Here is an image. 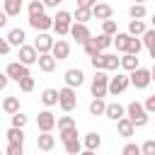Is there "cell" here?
Segmentation results:
<instances>
[{"label":"cell","instance_id":"cell-1","mask_svg":"<svg viewBox=\"0 0 155 155\" xmlns=\"http://www.w3.org/2000/svg\"><path fill=\"white\" fill-rule=\"evenodd\" d=\"M126 116L136 124V128H143L145 124H148V116H150V111L145 109V104H140V102H131L128 107H126Z\"/></svg>","mask_w":155,"mask_h":155},{"label":"cell","instance_id":"cell-2","mask_svg":"<svg viewBox=\"0 0 155 155\" xmlns=\"http://www.w3.org/2000/svg\"><path fill=\"white\" fill-rule=\"evenodd\" d=\"M73 22H75V17H73L70 12L58 10V12H56V17H53V31H56L58 36H65V34H70Z\"/></svg>","mask_w":155,"mask_h":155},{"label":"cell","instance_id":"cell-3","mask_svg":"<svg viewBox=\"0 0 155 155\" xmlns=\"http://www.w3.org/2000/svg\"><path fill=\"white\" fill-rule=\"evenodd\" d=\"M109 75L104 73V70H94V78H92V85H90V92H92V97H104L107 92H109Z\"/></svg>","mask_w":155,"mask_h":155},{"label":"cell","instance_id":"cell-4","mask_svg":"<svg viewBox=\"0 0 155 155\" xmlns=\"http://www.w3.org/2000/svg\"><path fill=\"white\" fill-rule=\"evenodd\" d=\"M128 75H131V85H133L136 90H145V87L153 82V73H150L148 68H140V65H138L136 70H131Z\"/></svg>","mask_w":155,"mask_h":155},{"label":"cell","instance_id":"cell-5","mask_svg":"<svg viewBox=\"0 0 155 155\" xmlns=\"http://www.w3.org/2000/svg\"><path fill=\"white\" fill-rule=\"evenodd\" d=\"M58 107H61L65 114H70V111L78 107V94H75V87H70V85L61 87V102H58Z\"/></svg>","mask_w":155,"mask_h":155},{"label":"cell","instance_id":"cell-6","mask_svg":"<svg viewBox=\"0 0 155 155\" xmlns=\"http://www.w3.org/2000/svg\"><path fill=\"white\" fill-rule=\"evenodd\" d=\"M39 56H41V53L36 51V46H34V44H31V46H29V44H22V46L17 48V58H19L22 63H27V65L39 63Z\"/></svg>","mask_w":155,"mask_h":155},{"label":"cell","instance_id":"cell-7","mask_svg":"<svg viewBox=\"0 0 155 155\" xmlns=\"http://www.w3.org/2000/svg\"><path fill=\"white\" fill-rule=\"evenodd\" d=\"M5 73H7L15 82H19L22 78L31 75V73H29V65H27V63H22V61H10V63H7V68H5Z\"/></svg>","mask_w":155,"mask_h":155},{"label":"cell","instance_id":"cell-8","mask_svg":"<svg viewBox=\"0 0 155 155\" xmlns=\"http://www.w3.org/2000/svg\"><path fill=\"white\" fill-rule=\"evenodd\" d=\"M131 85V75H124V73H116L111 80H109V94H121L126 87Z\"/></svg>","mask_w":155,"mask_h":155},{"label":"cell","instance_id":"cell-9","mask_svg":"<svg viewBox=\"0 0 155 155\" xmlns=\"http://www.w3.org/2000/svg\"><path fill=\"white\" fill-rule=\"evenodd\" d=\"M56 126H58V119H56L48 109L39 111V116H36V128H39V131H53Z\"/></svg>","mask_w":155,"mask_h":155},{"label":"cell","instance_id":"cell-10","mask_svg":"<svg viewBox=\"0 0 155 155\" xmlns=\"http://www.w3.org/2000/svg\"><path fill=\"white\" fill-rule=\"evenodd\" d=\"M70 36L82 46L87 39H92V34H90V29H87V22H73V27H70Z\"/></svg>","mask_w":155,"mask_h":155},{"label":"cell","instance_id":"cell-11","mask_svg":"<svg viewBox=\"0 0 155 155\" xmlns=\"http://www.w3.org/2000/svg\"><path fill=\"white\" fill-rule=\"evenodd\" d=\"M53 44H56V39H51V34H48V31H36L34 46H36V51H39V53H48V51L53 48Z\"/></svg>","mask_w":155,"mask_h":155},{"label":"cell","instance_id":"cell-12","mask_svg":"<svg viewBox=\"0 0 155 155\" xmlns=\"http://www.w3.org/2000/svg\"><path fill=\"white\" fill-rule=\"evenodd\" d=\"M29 27L36 29V31H48V29H53V17H48V15L29 17Z\"/></svg>","mask_w":155,"mask_h":155},{"label":"cell","instance_id":"cell-13","mask_svg":"<svg viewBox=\"0 0 155 155\" xmlns=\"http://www.w3.org/2000/svg\"><path fill=\"white\" fill-rule=\"evenodd\" d=\"M56 63H58V58H56L51 51L39 56V70H41V73H53V70H56Z\"/></svg>","mask_w":155,"mask_h":155},{"label":"cell","instance_id":"cell-14","mask_svg":"<svg viewBox=\"0 0 155 155\" xmlns=\"http://www.w3.org/2000/svg\"><path fill=\"white\" fill-rule=\"evenodd\" d=\"M116 131H119V136H124V138H131V136L136 133V124H133L128 116H121V119L116 121Z\"/></svg>","mask_w":155,"mask_h":155},{"label":"cell","instance_id":"cell-15","mask_svg":"<svg viewBox=\"0 0 155 155\" xmlns=\"http://www.w3.org/2000/svg\"><path fill=\"white\" fill-rule=\"evenodd\" d=\"M56 145V138L51 136V131H41V136H36V148L44 153H51Z\"/></svg>","mask_w":155,"mask_h":155},{"label":"cell","instance_id":"cell-16","mask_svg":"<svg viewBox=\"0 0 155 155\" xmlns=\"http://www.w3.org/2000/svg\"><path fill=\"white\" fill-rule=\"evenodd\" d=\"M82 82H85V75H82L80 68H70V70H65V85H70V87H80Z\"/></svg>","mask_w":155,"mask_h":155},{"label":"cell","instance_id":"cell-17","mask_svg":"<svg viewBox=\"0 0 155 155\" xmlns=\"http://www.w3.org/2000/svg\"><path fill=\"white\" fill-rule=\"evenodd\" d=\"M92 15H94V19L104 22V19H109V17L114 15V10H111V5H107V2H97V5L92 7Z\"/></svg>","mask_w":155,"mask_h":155},{"label":"cell","instance_id":"cell-18","mask_svg":"<svg viewBox=\"0 0 155 155\" xmlns=\"http://www.w3.org/2000/svg\"><path fill=\"white\" fill-rule=\"evenodd\" d=\"M51 53H53V56H56L58 61H65V58L70 56V44H68V41H63V39H58V41L53 44Z\"/></svg>","mask_w":155,"mask_h":155},{"label":"cell","instance_id":"cell-19","mask_svg":"<svg viewBox=\"0 0 155 155\" xmlns=\"http://www.w3.org/2000/svg\"><path fill=\"white\" fill-rule=\"evenodd\" d=\"M107 119H111V121H119L121 116H126V107H121L119 102H109L107 104V114H104Z\"/></svg>","mask_w":155,"mask_h":155},{"label":"cell","instance_id":"cell-20","mask_svg":"<svg viewBox=\"0 0 155 155\" xmlns=\"http://www.w3.org/2000/svg\"><path fill=\"white\" fill-rule=\"evenodd\" d=\"M82 143H85V150H90V153H94V150H99L102 148V136L99 133H85V138H82Z\"/></svg>","mask_w":155,"mask_h":155},{"label":"cell","instance_id":"cell-21","mask_svg":"<svg viewBox=\"0 0 155 155\" xmlns=\"http://www.w3.org/2000/svg\"><path fill=\"white\" fill-rule=\"evenodd\" d=\"M41 102H44L46 107H53V104H58V102H61V90L46 87V90L41 92Z\"/></svg>","mask_w":155,"mask_h":155},{"label":"cell","instance_id":"cell-22","mask_svg":"<svg viewBox=\"0 0 155 155\" xmlns=\"http://www.w3.org/2000/svg\"><path fill=\"white\" fill-rule=\"evenodd\" d=\"M90 114L92 116H104L107 114V102H104V97H92V102H90Z\"/></svg>","mask_w":155,"mask_h":155},{"label":"cell","instance_id":"cell-23","mask_svg":"<svg viewBox=\"0 0 155 155\" xmlns=\"http://www.w3.org/2000/svg\"><path fill=\"white\" fill-rule=\"evenodd\" d=\"M128 41H131V34H128V31H116V34H114V46H116V51L126 53Z\"/></svg>","mask_w":155,"mask_h":155},{"label":"cell","instance_id":"cell-24","mask_svg":"<svg viewBox=\"0 0 155 155\" xmlns=\"http://www.w3.org/2000/svg\"><path fill=\"white\" fill-rule=\"evenodd\" d=\"M22 5H24V0H5V2H2V10H5L10 17H17V15L22 12Z\"/></svg>","mask_w":155,"mask_h":155},{"label":"cell","instance_id":"cell-25","mask_svg":"<svg viewBox=\"0 0 155 155\" xmlns=\"http://www.w3.org/2000/svg\"><path fill=\"white\" fill-rule=\"evenodd\" d=\"M73 17H75V22H90L94 15H92V7L78 5V7H75V12H73Z\"/></svg>","mask_w":155,"mask_h":155},{"label":"cell","instance_id":"cell-26","mask_svg":"<svg viewBox=\"0 0 155 155\" xmlns=\"http://www.w3.org/2000/svg\"><path fill=\"white\" fill-rule=\"evenodd\" d=\"M7 39H10V44H12V46H17V48H19V46L24 44L27 34H24V29H19V27H17V29H10V31H7Z\"/></svg>","mask_w":155,"mask_h":155},{"label":"cell","instance_id":"cell-27","mask_svg":"<svg viewBox=\"0 0 155 155\" xmlns=\"http://www.w3.org/2000/svg\"><path fill=\"white\" fill-rule=\"evenodd\" d=\"M138 65H140V63H138V56H136V53H124V56H121V68H124V70L131 73V70H136Z\"/></svg>","mask_w":155,"mask_h":155},{"label":"cell","instance_id":"cell-28","mask_svg":"<svg viewBox=\"0 0 155 155\" xmlns=\"http://www.w3.org/2000/svg\"><path fill=\"white\" fill-rule=\"evenodd\" d=\"M2 111L10 114V116L17 114V111H19V97H5V99H2Z\"/></svg>","mask_w":155,"mask_h":155},{"label":"cell","instance_id":"cell-29","mask_svg":"<svg viewBox=\"0 0 155 155\" xmlns=\"http://www.w3.org/2000/svg\"><path fill=\"white\" fill-rule=\"evenodd\" d=\"M145 15H148L145 2H133V5L128 7V17H131V19H143Z\"/></svg>","mask_w":155,"mask_h":155},{"label":"cell","instance_id":"cell-30","mask_svg":"<svg viewBox=\"0 0 155 155\" xmlns=\"http://www.w3.org/2000/svg\"><path fill=\"white\" fill-rule=\"evenodd\" d=\"M145 31H148V27H145L143 19H131V22H128V34H133V36H143Z\"/></svg>","mask_w":155,"mask_h":155},{"label":"cell","instance_id":"cell-31","mask_svg":"<svg viewBox=\"0 0 155 155\" xmlns=\"http://www.w3.org/2000/svg\"><path fill=\"white\" fill-rule=\"evenodd\" d=\"M5 136H7V143H24V131L19 126H10Z\"/></svg>","mask_w":155,"mask_h":155},{"label":"cell","instance_id":"cell-32","mask_svg":"<svg viewBox=\"0 0 155 155\" xmlns=\"http://www.w3.org/2000/svg\"><path fill=\"white\" fill-rule=\"evenodd\" d=\"M121 68V58H116V53H104V70H119Z\"/></svg>","mask_w":155,"mask_h":155},{"label":"cell","instance_id":"cell-33","mask_svg":"<svg viewBox=\"0 0 155 155\" xmlns=\"http://www.w3.org/2000/svg\"><path fill=\"white\" fill-rule=\"evenodd\" d=\"M63 148H65V153H70V155H78V153H82V150H85V143H80V138H75V140H68V143H63Z\"/></svg>","mask_w":155,"mask_h":155},{"label":"cell","instance_id":"cell-34","mask_svg":"<svg viewBox=\"0 0 155 155\" xmlns=\"http://www.w3.org/2000/svg\"><path fill=\"white\" fill-rule=\"evenodd\" d=\"M44 0H31L29 2V7H27V12H29V17H39V15H44Z\"/></svg>","mask_w":155,"mask_h":155},{"label":"cell","instance_id":"cell-35","mask_svg":"<svg viewBox=\"0 0 155 155\" xmlns=\"http://www.w3.org/2000/svg\"><path fill=\"white\" fill-rule=\"evenodd\" d=\"M94 41H97V46H99L102 51H107V48H109V46L114 44V36H111V34H104V31H102L99 36H94Z\"/></svg>","mask_w":155,"mask_h":155},{"label":"cell","instance_id":"cell-36","mask_svg":"<svg viewBox=\"0 0 155 155\" xmlns=\"http://www.w3.org/2000/svg\"><path fill=\"white\" fill-rule=\"evenodd\" d=\"M82 48H85V53H87L90 58H92V56H97V53H102V48L97 46V41H94V36H92V39H87V41L82 44Z\"/></svg>","mask_w":155,"mask_h":155},{"label":"cell","instance_id":"cell-37","mask_svg":"<svg viewBox=\"0 0 155 155\" xmlns=\"http://www.w3.org/2000/svg\"><path fill=\"white\" fill-rule=\"evenodd\" d=\"M145 44H143V39H136L133 34H131V41H128V48H126V53H140V48H143Z\"/></svg>","mask_w":155,"mask_h":155},{"label":"cell","instance_id":"cell-38","mask_svg":"<svg viewBox=\"0 0 155 155\" xmlns=\"http://www.w3.org/2000/svg\"><path fill=\"white\" fill-rule=\"evenodd\" d=\"M58 133H61V140H63V143H68V140H75V138H78V126L63 128V131H58Z\"/></svg>","mask_w":155,"mask_h":155},{"label":"cell","instance_id":"cell-39","mask_svg":"<svg viewBox=\"0 0 155 155\" xmlns=\"http://www.w3.org/2000/svg\"><path fill=\"white\" fill-rule=\"evenodd\" d=\"M143 44H145V48H148V51H153V48H155V27H150V29L143 34Z\"/></svg>","mask_w":155,"mask_h":155},{"label":"cell","instance_id":"cell-40","mask_svg":"<svg viewBox=\"0 0 155 155\" xmlns=\"http://www.w3.org/2000/svg\"><path fill=\"white\" fill-rule=\"evenodd\" d=\"M27 121H29V116H27V114H22V111L12 114V119H10V124H12V126H19V128H24V126H27Z\"/></svg>","mask_w":155,"mask_h":155},{"label":"cell","instance_id":"cell-41","mask_svg":"<svg viewBox=\"0 0 155 155\" xmlns=\"http://www.w3.org/2000/svg\"><path fill=\"white\" fill-rule=\"evenodd\" d=\"M102 31H104V34H111V36H114V34L119 31V27H116V22H114V19L109 17V19H104V22H102Z\"/></svg>","mask_w":155,"mask_h":155},{"label":"cell","instance_id":"cell-42","mask_svg":"<svg viewBox=\"0 0 155 155\" xmlns=\"http://www.w3.org/2000/svg\"><path fill=\"white\" fill-rule=\"evenodd\" d=\"M5 153H7V155H22V153H24V143H7Z\"/></svg>","mask_w":155,"mask_h":155},{"label":"cell","instance_id":"cell-43","mask_svg":"<svg viewBox=\"0 0 155 155\" xmlns=\"http://www.w3.org/2000/svg\"><path fill=\"white\" fill-rule=\"evenodd\" d=\"M90 63H92V68H94V70H104V51H102V53H97V56H92V58H90Z\"/></svg>","mask_w":155,"mask_h":155},{"label":"cell","instance_id":"cell-44","mask_svg":"<svg viewBox=\"0 0 155 155\" xmlns=\"http://www.w3.org/2000/svg\"><path fill=\"white\" fill-rule=\"evenodd\" d=\"M19 90H22V92H31V90H34V78H31V75L22 78V80H19Z\"/></svg>","mask_w":155,"mask_h":155},{"label":"cell","instance_id":"cell-45","mask_svg":"<svg viewBox=\"0 0 155 155\" xmlns=\"http://www.w3.org/2000/svg\"><path fill=\"white\" fill-rule=\"evenodd\" d=\"M70 126H75V119L73 116H58V131L70 128Z\"/></svg>","mask_w":155,"mask_h":155},{"label":"cell","instance_id":"cell-46","mask_svg":"<svg viewBox=\"0 0 155 155\" xmlns=\"http://www.w3.org/2000/svg\"><path fill=\"white\" fill-rule=\"evenodd\" d=\"M121 153H124V155H138V153H143V150H140V145H136V143H126Z\"/></svg>","mask_w":155,"mask_h":155},{"label":"cell","instance_id":"cell-47","mask_svg":"<svg viewBox=\"0 0 155 155\" xmlns=\"http://www.w3.org/2000/svg\"><path fill=\"white\" fill-rule=\"evenodd\" d=\"M140 150H143V155H155V140L148 138V140L140 145Z\"/></svg>","mask_w":155,"mask_h":155},{"label":"cell","instance_id":"cell-48","mask_svg":"<svg viewBox=\"0 0 155 155\" xmlns=\"http://www.w3.org/2000/svg\"><path fill=\"white\" fill-rule=\"evenodd\" d=\"M10 48H12L10 39H7V36H5V39H0V53H2V56H7V53H10Z\"/></svg>","mask_w":155,"mask_h":155},{"label":"cell","instance_id":"cell-49","mask_svg":"<svg viewBox=\"0 0 155 155\" xmlns=\"http://www.w3.org/2000/svg\"><path fill=\"white\" fill-rule=\"evenodd\" d=\"M143 104H145V109H148L150 114H155V94H150V97H148Z\"/></svg>","mask_w":155,"mask_h":155},{"label":"cell","instance_id":"cell-50","mask_svg":"<svg viewBox=\"0 0 155 155\" xmlns=\"http://www.w3.org/2000/svg\"><path fill=\"white\" fill-rule=\"evenodd\" d=\"M10 80H12V78H10V75H7V73H5V75H0V90H5V87H7V82H10Z\"/></svg>","mask_w":155,"mask_h":155},{"label":"cell","instance_id":"cell-51","mask_svg":"<svg viewBox=\"0 0 155 155\" xmlns=\"http://www.w3.org/2000/svg\"><path fill=\"white\" fill-rule=\"evenodd\" d=\"M78 5H85V7H94L97 0H78Z\"/></svg>","mask_w":155,"mask_h":155},{"label":"cell","instance_id":"cell-52","mask_svg":"<svg viewBox=\"0 0 155 155\" xmlns=\"http://www.w3.org/2000/svg\"><path fill=\"white\" fill-rule=\"evenodd\" d=\"M61 2H63V0H44V5H46V7H58Z\"/></svg>","mask_w":155,"mask_h":155},{"label":"cell","instance_id":"cell-53","mask_svg":"<svg viewBox=\"0 0 155 155\" xmlns=\"http://www.w3.org/2000/svg\"><path fill=\"white\" fill-rule=\"evenodd\" d=\"M150 73H153V82H155V61H153V68H150Z\"/></svg>","mask_w":155,"mask_h":155},{"label":"cell","instance_id":"cell-54","mask_svg":"<svg viewBox=\"0 0 155 155\" xmlns=\"http://www.w3.org/2000/svg\"><path fill=\"white\" fill-rule=\"evenodd\" d=\"M150 24H153V27H155V12H153V15H150Z\"/></svg>","mask_w":155,"mask_h":155},{"label":"cell","instance_id":"cell-55","mask_svg":"<svg viewBox=\"0 0 155 155\" xmlns=\"http://www.w3.org/2000/svg\"><path fill=\"white\" fill-rule=\"evenodd\" d=\"M150 58H153V61H155V48H153V51H150Z\"/></svg>","mask_w":155,"mask_h":155},{"label":"cell","instance_id":"cell-56","mask_svg":"<svg viewBox=\"0 0 155 155\" xmlns=\"http://www.w3.org/2000/svg\"><path fill=\"white\" fill-rule=\"evenodd\" d=\"M133 2H145V0H133Z\"/></svg>","mask_w":155,"mask_h":155}]
</instances>
